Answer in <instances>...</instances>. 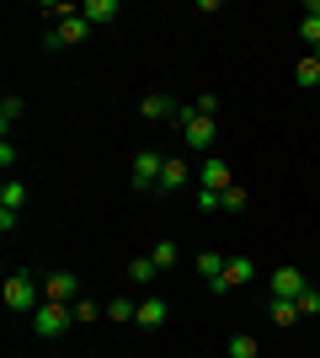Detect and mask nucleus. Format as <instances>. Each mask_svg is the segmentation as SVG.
I'll list each match as a JSON object with an SVG mask.
<instances>
[{"instance_id":"nucleus-20","label":"nucleus","mask_w":320,"mask_h":358,"mask_svg":"<svg viewBox=\"0 0 320 358\" xmlns=\"http://www.w3.org/2000/svg\"><path fill=\"white\" fill-rule=\"evenodd\" d=\"M150 257H155V268L166 273V268H176V246H171V241H155L150 246Z\"/></svg>"},{"instance_id":"nucleus-4","label":"nucleus","mask_w":320,"mask_h":358,"mask_svg":"<svg viewBox=\"0 0 320 358\" xmlns=\"http://www.w3.org/2000/svg\"><path fill=\"white\" fill-rule=\"evenodd\" d=\"M251 278H257V262H251V257H224V273H219L208 289H213V294H224V289L251 284Z\"/></svg>"},{"instance_id":"nucleus-10","label":"nucleus","mask_w":320,"mask_h":358,"mask_svg":"<svg viewBox=\"0 0 320 358\" xmlns=\"http://www.w3.org/2000/svg\"><path fill=\"white\" fill-rule=\"evenodd\" d=\"M182 139H187L192 150H208L213 139H219V123H213V118H192V123L182 129Z\"/></svg>"},{"instance_id":"nucleus-17","label":"nucleus","mask_w":320,"mask_h":358,"mask_svg":"<svg viewBox=\"0 0 320 358\" xmlns=\"http://www.w3.org/2000/svg\"><path fill=\"white\" fill-rule=\"evenodd\" d=\"M139 315V305L128 294H118V299H107V321H134Z\"/></svg>"},{"instance_id":"nucleus-1","label":"nucleus","mask_w":320,"mask_h":358,"mask_svg":"<svg viewBox=\"0 0 320 358\" xmlns=\"http://www.w3.org/2000/svg\"><path fill=\"white\" fill-rule=\"evenodd\" d=\"M43 305V278L38 273H11L6 278V310L11 315H38Z\"/></svg>"},{"instance_id":"nucleus-9","label":"nucleus","mask_w":320,"mask_h":358,"mask_svg":"<svg viewBox=\"0 0 320 358\" xmlns=\"http://www.w3.org/2000/svg\"><path fill=\"white\" fill-rule=\"evenodd\" d=\"M166 315H171L166 299H160V294H144V299H139V315H134V321H139L144 331H155V327H166Z\"/></svg>"},{"instance_id":"nucleus-13","label":"nucleus","mask_w":320,"mask_h":358,"mask_svg":"<svg viewBox=\"0 0 320 358\" xmlns=\"http://www.w3.org/2000/svg\"><path fill=\"white\" fill-rule=\"evenodd\" d=\"M182 182H187V161H171V155H166V166H160V193L182 187Z\"/></svg>"},{"instance_id":"nucleus-16","label":"nucleus","mask_w":320,"mask_h":358,"mask_svg":"<svg viewBox=\"0 0 320 358\" xmlns=\"http://www.w3.org/2000/svg\"><path fill=\"white\" fill-rule=\"evenodd\" d=\"M22 203H27V187H22V182H6V187H0V209L22 214Z\"/></svg>"},{"instance_id":"nucleus-6","label":"nucleus","mask_w":320,"mask_h":358,"mask_svg":"<svg viewBox=\"0 0 320 358\" xmlns=\"http://www.w3.org/2000/svg\"><path fill=\"white\" fill-rule=\"evenodd\" d=\"M43 299H54V305H75V299H80V278H75V273H48V278H43Z\"/></svg>"},{"instance_id":"nucleus-19","label":"nucleus","mask_w":320,"mask_h":358,"mask_svg":"<svg viewBox=\"0 0 320 358\" xmlns=\"http://www.w3.org/2000/svg\"><path fill=\"white\" fill-rule=\"evenodd\" d=\"M198 273H203V278L213 284V278L224 273V257H219V252H198Z\"/></svg>"},{"instance_id":"nucleus-5","label":"nucleus","mask_w":320,"mask_h":358,"mask_svg":"<svg viewBox=\"0 0 320 358\" xmlns=\"http://www.w3.org/2000/svg\"><path fill=\"white\" fill-rule=\"evenodd\" d=\"M86 32H91V22H86V16H64V22H54V27L43 32V43H48V48H70V43H80Z\"/></svg>"},{"instance_id":"nucleus-21","label":"nucleus","mask_w":320,"mask_h":358,"mask_svg":"<svg viewBox=\"0 0 320 358\" xmlns=\"http://www.w3.org/2000/svg\"><path fill=\"white\" fill-rule=\"evenodd\" d=\"M257 353H261L257 337H245V331H241V337H229V358H257Z\"/></svg>"},{"instance_id":"nucleus-22","label":"nucleus","mask_w":320,"mask_h":358,"mask_svg":"<svg viewBox=\"0 0 320 358\" xmlns=\"http://www.w3.org/2000/svg\"><path fill=\"white\" fill-rule=\"evenodd\" d=\"M219 203H224V214H241L251 198H245V187H224V193H219Z\"/></svg>"},{"instance_id":"nucleus-18","label":"nucleus","mask_w":320,"mask_h":358,"mask_svg":"<svg viewBox=\"0 0 320 358\" xmlns=\"http://www.w3.org/2000/svg\"><path fill=\"white\" fill-rule=\"evenodd\" d=\"M294 80H299V86H320V59H315V54L294 64Z\"/></svg>"},{"instance_id":"nucleus-14","label":"nucleus","mask_w":320,"mask_h":358,"mask_svg":"<svg viewBox=\"0 0 320 358\" xmlns=\"http://www.w3.org/2000/svg\"><path fill=\"white\" fill-rule=\"evenodd\" d=\"M139 113H144V118H176V102H171V96H144Z\"/></svg>"},{"instance_id":"nucleus-7","label":"nucleus","mask_w":320,"mask_h":358,"mask_svg":"<svg viewBox=\"0 0 320 358\" xmlns=\"http://www.w3.org/2000/svg\"><path fill=\"white\" fill-rule=\"evenodd\" d=\"M305 273H299V268H277L273 273V284H267V294H273V299H299V294H305Z\"/></svg>"},{"instance_id":"nucleus-15","label":"nucleus","mask_w":320,"mask_h":358,"mask_svg":"<svg viewBox=\"0 0 320 358\" xmlns=\"http://www.w3.org/2000/svg\"><path fill=\"white\" fill-rule=\"evenodd\" d=\"M128 278H134V284H155V278H160L155 257H134V262H128Z\"/></svg>"},{"instance_id":"nucleus-26","label":"nucleus","mask_w":320,"mask_h":358,"mask_svg":"<svg viewBox=\"0 0 320 358\" xmlns=\"http://www.w3.org/2000/svg\"><path fill=\"white\" fill-rule=\"evenodd\" d=\"M294 305H299V315H320V294H315V289H305Z\"/></svg>"},{"instance_id":"nucleus-12","label":"nucleus","mask_w":320,"mask_h":358,"mask_svg":"<svg viewBox=\"0 0 320 358\" xmlns=\"http://www.w3.org/2000/svg\"><path fill=\"white\" fill-rule=\"evenodd\" d=\"M267 315H273V327H294V321H299V305H294V299H267Z\"/></svg>"},{"instance_id":"nucleus-2","label":"nucleus","mask_w":320,"mask_h":358,"mask_svg":"<svg viewBox=\"0 0 320 358\" xmlns=\"http://www.w3.org/2000/svg\"><path fill=\"white\" fill-rule=\"evenodd\" d=\"M70 327H75L70 305H54V299H43V305H38V315H32V331H38V337H64Z\"/></svg>"},{"instance_id":"nucleus-27","label":"nucleus","mask_w":320,"mask_h":358,"mask_svg":"<svg viewBox=\"0 0 320 358\" xmlns=\"http://www.w3.org/2000/svg\"><path fill=\"white\" fill-rule=\"evenodd\" d=\"M192 113H198V118H213V113H219V96H208V91H203L198 102H192Z\"/></svg>"},{"instance_id":"nucleus-25","label":"nucleus","mask_w":320,"mask_h":358,"mask_svg":"<svg viewBox=\"0 0 320 358\" xmlns=\"http://www.w3.org/2000/svg\"><path fill=\"white\" fill-rule=\"evenodd\" d=\"M299 38H305V43L320 54V22H315V16H305V22H299Z\"/></svg>"},{"instance_id":"nucleus-3","label":"nucleus","mask_w":320,"mask_h":358,"mask_svg":"<svg viewBox=\"0 0 320 358\" xmlns=\"http://www.w3.org/2000/svg\"><path fill=\"white\" fill-rule=\"evenodd\" d=\"M160 166H166L160 150H139L134 155V187L139 193H160Z\"/></svg>"},{"instance_id":"nucleus-24","label":"nucleus","mask_w":320,"mask_h":358,"mask_svg":"<svg viewBox=\"0 0 320 358\" xmlns=\"http://www.w3.org/2000/svg\"><path fill=\"white\" fill-rule=\"evenodd\" d=\"M70 315H75V321H96V315H107V310H96V299H86V294H80L75 305H70Z\"/></svg>"},{"instance_id":"nucleus-23","label":"nucleus","mask_w":320,"mask_h":358,"mask_svg":"<svg viewBox=\"0 0 320 358\" xmlns=\"http://www.w3.org/2000/svg\"><path fill=\"white\" fill-rule=\"evenodd\" d=\"M22 118V96H6V102H0V129H6V134H11V123Z\"/></svg>"},{"instance_id":"nucleus-11","label":"nucleus","mask_w":320,"mask_h":358,"mask_svg":"<svg viewBox=\"0 0 320 358\" xmlns=\"http://www.w3.org/2000/svg\"><path fill=\"white\" fill-rule=\"evenodd\" d=\"M118 0H86V6H80V16H86V22H91V27H102V22H118Z\"/></svg>"},{"instance_id":"nucleus-28","label":"nucleus","mask_w":320,"mask_h":358,"mask_svg":"<svg viewBox=\"0 0 320 358\" xmlns=\"http://www.w3.org/2000/svg\"><path fill=\"white\" fill-rule=\"evenodd\" d=\"M198 209L213 214V209H224V203H219V193H208V187H203V193H198Z\"/></svg>"},{"instance_id":"nucleus-8","label":"nucleus","mask_w":320,"mask_h":358,"mask_svg":"<svg viewBox=\"0 0 320 358\" xmlns=\"http://www.w3.org/2000/svg\"><path fill=\"white\" fill-rule=\"evenodd\" d=\"M198 182L208 187V193H224V187H235V177H229V166L219 161V155H208V161L198 166Z\"/></svg>"}]
</instances>
